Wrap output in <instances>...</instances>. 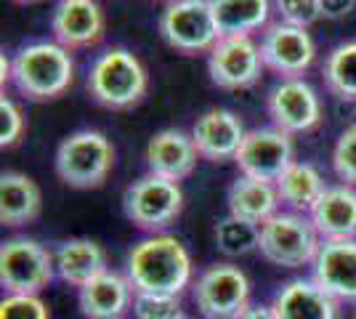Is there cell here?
<instances>
[{
    "label": "cell",
    "instance_id": "cell-1",
    "mask_svg": "<svg viewBox=\"0 0 356 319\" xmlns=\"http://www.w3.org/2000/svg\"><path fill=\"white\" fill-rule=\"evenodd\" d=\"M192 259L184 243L160 231L136 243L125 259V277L136 295H181L192 282Z\"/></svg>",
    "mask_w": 356,
    "mask_h": 319
},
{
    "label": "cell",
    "instance_id": "cell-2",
    "mask_svg": "<svg viewBox=\"0 0 356 319\" xmlns=\"http://www.w3.org/2000/svg\"><path fill=\"white\" fill-rule=\"evenodd\" d=\"M74 61L70 48L56 40H35L22 46L11 59V83L30 101H51L70 91Z\"/></svg>",
    "mask_w": 356,
    "mask_h": 319
},
{
    "label": "cell",
    "instance_id": "cell-3",
    "mask_svg": "<svg viewBox=\"0 0 356 319\" xmlns=\"http://www.w3.org/2000/svg\"><path fill=\"white\" fill-rule=\"evenodd\" d=\"M147 83V69L134 51L106 48L90 64L86 88L96 104L106 109H128L141 101Z\"/></svg>",
    "mask_w": 356,
    "mask_h": 319
},
{
    "label": "cell",
    "instance_id": "cell-4",
    "mask_svg": "<svg viewBox=\"0 0 356 319\" xmlns=\"http://www.w3.org/2000/svg\"><path fill=\"white\" fill-rule=\"evenodd\" d=\"M54 167L72 189H99L115 167V147L102 131H74L59 144Z\"/></svg>",
    "mask_w": 356,
    "mask_h": 319
},
{
    "label": "cell",
    "instance_id": "cell-5",
    "mask_svg": "<svg viewBox=\"0 0 356 319\" xmlns=\"http://www.w3.org/2000/svg\"><path fill=\"white\" fill-rule=\"evenodd\" d=\"M319 245L322 237L314 229L309 213L280 211L261 224L258 253L274 266L300 269L306 263H314Z\"/></svg>",
    "mask_w": 356,
    "mask_h": 319
},
{
    "label": "cell",
    "instance_id": "cell-6",
    "mask_svg": "<svg viewBox=\"0 0 356 319\" xmlns=\"http://www.w3.org/2000/svg\"><path fill=\"white\" fill-rule=\"evenodd\" d=\"M122 211L134 227L149 234H160L176 221L184 211V192L178 181L147 173L134 181L122 195Z\"/></svg>",
    "mask_w": 356,
    "mask_h": 319
},
{
    "label": "cell",
    "instance_id": "cell-7",
    "mask_svg": "<svg viewBox=\"0 0 356 319\" xmlns=\"http://www.w3.org/2000/svg\"><path fill=\"white\" fill-rule=\"evenodd\" d=\"M56 277L54 253L30 237H11L0 245V285L19 295H40Z\"/></svg>",
    "mask_w": 356,
    "mask_h": 319
},
{
    "label": "cell",
    "instance_id": "cell-8",
    "mask_svg": "<svg viewBox=\"0 0 356 319\" xmlns=\"http://www.w3.org/2000/svg\"><path fill=\"white\" fill-rule=\"evenodd\" d=\"M160 35L181 54H205L218 43V27L210 0H173L160 14Z\"/></svg>",
    "mask_w": 356,
    "mask_h": 319
},
{
    "label": "cell",
    "instance_id": "cell-9",
    "mask_svg": "<svg viewBox=\"0 0 356 319\" xmlns=\"http://www.w3.org/2000/svg\"><path fill=\"white\" fill-rule=\"evenodd\" d=\"M194 304L205 319H234L250 306V279L234 263L208 266L194 282Z\"/></svg>",
    "mask_w": 356,
    "mask_h": 319
},
{
    "label": "cell",
    "instance_id": "cell-10",
    "mask_svg": "<svg viewBox=\"0 0 356 319\" xmlns=\"http://www.w3.org/2000/svg\"><path fill=\"white\" fill-rule=\"evenodd\" d=\"M234 163H237L242 176L277 183L284 170L296 163L293 136L280 131V128H274V125L252 128V131H248L245 141H242Z\"/></svg>",
    "mask_w": 356,
    "mask_h": 319
},
{
    "label": "cell",
    "instance_id": "cell-11",
    "mask_svg": "<svg viewBox=\"0 0 356 319\" xmlns=\"http://www.w3.org/2000/svg\"><path fill=\"white\" fill-rule=\"evenodd\" d=\"M271 125L284 133H306L322 120V101L303 77H284L266 96Z\"/></svg>",
    "mask_w": 356,
    "mask_h": 319
},
{
    "label": "cell",
    "instance_id": "cell-12",
    "mask_svg": "<svg viewBox=\"0 0 356 319\" xmlns=\"http://www.w3.org/2000/svg\"><path fill=\"white\" fill-rule=\"evenodd\" d=\"M208 72L213 85L223 91L250 88L264 72L261 46L252 38H218L208 54Z\"/></svg>",
    "mask_w": 356,
    "mask_h": 319
},
{
    "label": "cell",
    "instance_id": "cell-13",
    "mask_svg": "<svg viewBox=\"0 0 356 319\" xmlns=\"http://www.w3.org/2000/svg\"><path fill=\"white\" fill-rule=\"evenodd\" d=\"M261 59L264 67L271 72L284 77H300L316 59V46L309 30L287 24V22H274L268 24L261 35Z\"/></svg>",
    "mask_w": 356,
    "mask_h": 319
},
{
    "label": "cell",
    "instance_id": "cell-14",
    "mask_svg": "<svg viewBox=\"0 0 356 319\" xmlns=\"http://www.w3.org/2000/svg\"><path fill=\"white\" fill-rule=\"evenodd\" d=\"M312 279L335 301H356V240H322Z\"/></svg>",
    "mask_w": 356,
    "mask_h": 319
},
{
    "label": "cell",
    "instance_id": "cell-15",
    "mask_svg": "<svg viewBox=\"0 0 356 319\" xmlns=\"http://www.w3.org/2000/svg\"><path fill=\"white\" fill-rule=\"evenodd\" d=\"M248 136L245 125L234 112L229 109H208L202 112L197 122L192 125V141L202 160L210 163H223V160H234L242 147V141Z\"/></svg>",
    "mask_w": 356,
    "mask_h": 319
},
{
    "label": "cell",
    "instance_id": "cell-16",
    "mask_svg": "<svg viewBox=\"0 0 356 319\" xmlns=\"http://www.w3.org/2000/svg\"><path fill=\"white\" fill-rule=\"evenodd\" d=\"M136 301V290L125 274L106 269L77 290V304L86 319H122Z\"/></svg>",
    "mask_w": 356,
    "mask_h": 319
},
{
    "label": "cell",
    "instance_id": "cell-17",
    "mask_svg": "<svg viewBox=\"0 0 356 319\" xmlns=\"http://www.w3.org/2000/svg\"><path fill=\"white\" fill-rule=\"evenodd\" d=\"M54 40L64 48H88L104 35V14L96 0H59L51 16Z\"/></svg>",
    "mask_w": 356,
    "mask_h": 319
},
{
    "label": "cell",
    "instance_id": "cell-18",
    "mask_svg": "<svg viewBox=\"0 0 356 319\" xmlns=\"http://www.w3.org/2000/svg\"><path fill=\"white\" fill-rule=\"evenodd\" d=\"M197 157L200 152L194 147L192 133H184L176 128H165L160 133H154L144 152L149 173L170 181H184L197 165Z\"/></svg>",
    "mask_w": 356,
    "mask_h": 319
},
{
    "label": "cell",
    "instance_id": "cell-19",
    "mask_svg": "<svg viewBox=\"0 0 356 319\" xmlns=\"http://www.w3.org/2000/svg\"><path fill=\"white\" fill-rule=\"evenodd\" d=\"M341 301H335L314 279H290L277 290L271 309L280 319H341Z\"/></svg>",
    "mask_w": 356,
    "mask_h": 319
},
{
    "label": "cell",
    "instance_id": "cell-20",
    "mask_svg": "<svg viewBox=\"0 0 356 319\" xmlns=\"http://www.w3.org/2000/svg\"><path fill=\"white\" fill-rule=\"evenodd\" d=\"M309 218L322 240H356V186H327Z\"/></svg>",
    "mask_w": 356,
    "mask_h": 319
},
{
    "label": "cell",
    "instance_id": "cell-21",
    "mask_svg": "<svg viewBox=\"0 0 356 319\" xmlns=\"http://www.w3.org/2000/svg\"><path fill=\"white\" fill-rule=\"evenodd\" d=\"M54 261H56V274L67 285L72 288H83L93 277L106 272V250L96 240L88 237H72L54 250Z\"/></svg>",
    "mask_w": 356,
    "mask_h": 319
},
{
    "label": "cell",
    "instance_id": "cell-22",
    "mask_svg": "<svg viewBox=\"0 0 356 319\" xmlns=\"http://www.w3.org/2000/svg\"><path fill=\"white\" fill-rule=\"evenodd\" d=\"M43 195L40 186L27 173L8 170L0 176V224L3 227H27L40 215Z\"/></svg>",
    "mask_w": 356,
    "mask_h": 319
},
{
    "label": "cell",
    "instance_id": "cell-23",
    "mask_svg": "<svg viewBox=\"0 0 356 319\" xmlns=\"http://www.w3.org/2000/svg\"><path fill=\"white\" fill-rule=\"evenodd\" d=\"M229 213L245 218L250 224H264L274 213H280V195H277V183L250 179V176H239L237 181H232L226 192Z\"/></svg>",
    "mask_w": 356,
    "mask_h": 319
},
{
    "label": "cell",
    "instance_id": "cell-24",
    "mask_svg": "<svg viewBox=\"0 0 356 319\" xmlns=\"http://www.w3.org/2000/svg\"><path fill=\"white\" fill-rule=\"evenodd\" d=\"M221 38H252L266 30L274 0H210Z\"/></svg>",
    "mask_w": 356,
    "mask_h": 319
},
{
    "label": "cell",
    "instance_id": "cell-25",
    "mask_svg": "<svg viewBox=\"0 0 356 319\" xmlns=\"http://www.w3.org/2000/svg\"><path fill=\"white\" fill-rule=\"evenodd\" d=\"M327 183L322 173L312 163H293L284 170L277 181V195L280 202L287 205V211L296 213H312L316 199L325 195Z\"/></svg>",
    "mask_w": 356,
    "mask_h": 319
},
{
    "label": "cell",
    "instance_id": "cell-26",
    "mask_svg": "<svg viewBox=\"0 0 356 319\" xmlns=\"http://www.w3.org/2000/svg\"><path fill=\"white\" fill-rule=\"evenodd\" d=\"M325 85L343 101H356V40L335 46L322 67Z\"/></svg>",
    "mask_w": 356,
    "mask_h": 319
},
{
    "label": "cell",
    "instance_id": "cell-27",
    "mask_svg": "<svg viewBox=\"0 0 356 319\" xmlns=\"http://www.w3.org/2000/svg\"><path fill=\"white\" fill-rule=\"evenodd\" d=\"M258 240H261V227L232 213L216 224V247L229 259H239L258 250Z\"/></svg>",
    "mask_w": 356,
    "mask_h": 319
},
{
    "label": "cell",
    "instance_id": "cell-28",
    "mask_svg": "<svg viewBox=\"0 0 356 319\" xmlns=\"http://www.w3.org/2000/svg\"><path fill=\"white\" fill-rule=\"evenodd\" d=\"M332 167H335V176L341 179V183L356 186V122L348 125L335 141Z\"/></svg>",
    "mask_w": 356,
    "mask_h": 319
},
{
    "label": "cell",
    "instance_id": "cell-29",
    "mask_svg": "<svg viewBox=\"0 0 356 319\" xmlns=\"http://www.w3.org/2000/svg\"><path fill=\"white\" fill-rule=\"evenodd\" d=\"M0 319H51V311L40 295L8 293L0 301Z\"/></svg>",
    "mask_w": 356,
    "mask_h": 319
},
{
    "label": "cell",
    "instance_id": "cell-30",
    "mask_svg": "<svg viewBox=\"0 0 356 319\" xmlns=\"http://www.w3.org/2000/svg\"><path fill=\"white\" fill-rule=\"evenodd\" d=\"M136 319H181V301L176 295H136L134 301Z\"/></svg>",
    "mask_w": 356,
    "mask_h": 319
},
{
    "label": "cell",
    "instance_id": "cell-31",
    "mask_svg": "<svg viewBox=\"0 0 356 319\" xmlns=\"http://www.w3.org/2000/svg\"><path fill=\"white\" fill-rule=\"evenodd\" d=\"M274 11L280 14V22L296 24L303 30H309L314 22L322 19L319 0H274Z\"/></svg>",
    "mask_w": 356,
    "mask_h": 319
},
{
    "label": "cell",
    "instance_id": "cell-32",
    "mask_svg": "<svg viewBox=\"0 0 356 319\" xmlns=\"http://www.w3.org/2000/svg\"><path fill=\"white\" fill-rule=\"evenodd\" d=\"M24 115L22 109L11 101V99H0V147L3 149H11L16 147L22 136H24Z\"/></svg>",
    "mask_w": 356,
    "mask_h": 319
},
{
    "label": "cell",
    "instance_id": "cell-33",
    "mask_svg": "<svg viewBox=\"0 0 356 319\" xmlns=\"http://www.w3.org/2000/svg\"><path fill=\"white\" fill-rule=\"evenodd\" d=\"M325 19H343L356 8V0H319Z\"/></svg>",
    "mask_w": 356,
    "mask_h": 319
},
{
    "label": "cell",
    "instance_id": "cell-34",
    "mask_svg": "<svg viewBox=\"0 0 356 319\" xmlns=\"http://www.w3.org/2000/svg\"><path fill=\"white\" fill-rule=\"evenodd\" d=\"M234 319H280V317H277V311H274L271 306L250 304L239 317H234Z\"/></svg>",
    "mask_w": 356,
    "mask_h": 319
},
{
    "label": "cell",
    "instance_id": "cell-35",
    "mask_svg": "<svg viewBox=\"0 0 356 319\" xmlns=\"http://www.w3.org/2000/svg\"><path fill=\"white\" fill-rule=\"evenodd\" d=\"M14 3H35V0H14Z\"/></svg>",
    "mask_w": 356,
    "mask_h": 319
},
{
    "label": "cell",
    "instance_id": "cell-36",
    "mask_svg": "<svg viewBox=\"0 0 356 319\" xmlns=\"http://www.w3.org/2000/svg\"><path fill=\"white\" fill-rule=\"evenodd\" d=\"M157 3H160V0H157ZM168 3H173V0H168Z\"/></svg>",
    "mask_w": 356,
    "mask_h": 319
},
{
    "label": "cell",
    "instance_id": "cell-37",
    "mask_svg": "<svg viewBox=\"0 0 356 319\" xmlns=\"http://www.w3.org/2000/svg\"><path fill=\"white\" fill-rule=\"evenodd\" d=\"M181 319H189V317H181Z\"/></svg>",
    "mask_w": 356,
    "mask_h": 319
},
{
    "label": "cell",
    "instance_id": "cell-38",
    "mask_svg": "<svg viewBox=\"0 0 356 319\" xmlns=\"http://www.w3.org/2000/svg\"><path fill=\"white\" fill-rule=\"evenodd\" d=\"M354 319H356V314H354Z\"/></svg>",
    "mask_w": 356,
    "mask_h": 319
}]
</instances>
